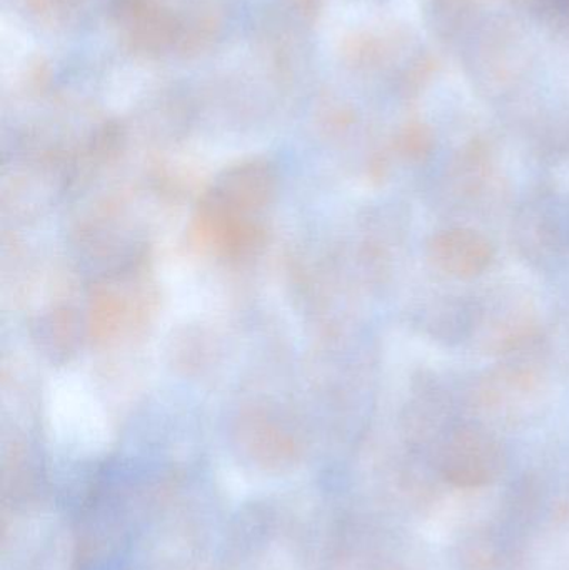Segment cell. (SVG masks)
<instances>
[{
	"instance_id": "cell-1",
	"label": "cell",
	"mask_w": 569,
	"mask_h": 570,
	"mask_svg": "<svg viewBox=\"0 0 569 570\" xmlns=\"http://www.w3.org/2000/svg\"><path fill=\"white\" fill-rule=\"evenodd\" d=\"M436 465L453 488L481 489L503 474L507 452L490 429L463 422L450 425L438 439Z\"/></svg>"
},
{
	"instance_id": "cell-3",
	"label": "cell",
	"mask_w": 569,
	"mask_h": 570,
	"mask_svg": "<svg viewBox=\"0 0 569 570\" xmlns=\"http://www.w3.org/2000/svg\"><path fill=\"white\" fill-rule=\"evenodd\" d=\"M558 6L561 7V10H565V12H568L569 9V0H557Z\"/></svg>"
},
{
	"instance_id": "cell-2",
	"label": "cell",
	"mask_w": 569,
	"mask_h": 570,
	"mask_svg": "<svg viewBox=\"0 0 569 570\" xmlns=\"http://www.w3.org/2000/svg\"><path fill=\"white\" fill-rule=\"evenodd\" d=\"M433 266L454 279L483 276L494 261V247L488 237L468 227L438 230L428 243Z\"/></svg>"
}]
</instances>
